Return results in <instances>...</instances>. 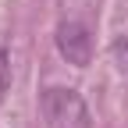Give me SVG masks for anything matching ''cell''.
I'll return each instance as SVG.
<instances>
[{"label":"cell","mask_w":128,"mask_h":128,"mask_svg":"<svg viewBox=\"0 0 128 128\" xmlns=\"http://www.w3.org/2000/svg\"><path fill=\"white\" fill-rule=\"evenodd\" d=\"M57 50L68 57V64L75 68H86L92 60V36L82 22H64L57 28Z\"/></svg>","instance_id":"obj_2"},{"label":"cell","mask_w":128,"mask_h":128,"mask_svg":"<svg viewBox=\"0 0 128 128\" xmlns=\"http://www.w3.org/2000/svg\"><path fill=\"white\" fill-rule=\"evenodd\" d=\"M43 118L50 128H92L86 100L75 89H64V86H54L43 92Z\"/></svg>","instance_id":"obj_1"},{"label":"cell","mask_w":128,"mask_h":128,"mask_svg":"<svg viewBox=\"0 0 128 128\" xmlns=\"http://www.w3.org/2000/svg\"><path fill=\"white\" fill-rule=\"evenodd\" d=\"M7 82H11V64H7V50L0 46V100L7 92Z\"/></svg>","instance_id":"obj_3"}]
</instances>
